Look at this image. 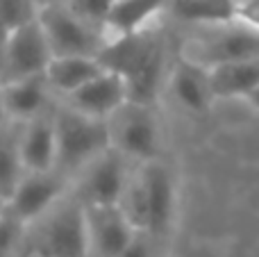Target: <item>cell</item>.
I'll return each mask as SVG.
<instances>
[{"label": "cell", "instance_id": "6da1fadb", "mask_svg": "<svg viewBox=\"0 0 259 257\" xmlns=\"http://www.w3.org/2000/svg\"><path fill=\"white\" fill-rule=\"evenodd\" d=\"M53 112L57 127V171L73 182L82 168L112 148L109 125L107 121L87 116L62 100H57Z\"/></svg>", "mask_w": 259, "mask_h": 257}, {"label": "cell", "instance_id": "7a4b0ae2", "mask_svg": "<svg viewBox=\"0 0 259 257\" xmlns=\"http://www.w3.org/2000/svg\"><path fill=\"white\" fill-rule=\"evenodd\" d=\"M34 250L41 257H89L87 205L73 189L36 221Z\"/></svg>", "mask_w": 259, "mask_h": 257}, {"label": "cell", "instance_id": "3957f363", "mask_svg": "<svg viewBox=\"0 0 259 257\" xmlns=\"http://www.w3.org/2000/svg\"><path fill=\"white\" fill-rule=\"evenodd\" d=\"M182 57L205 68L259 57V27L243 21L200 25L184 41Z\"/></svg>", "mask_w": 259, "mask_h": 257}, {"label": "cell", "instance_id": "277c9868", "mask_svg": "<svg viewBox=\"0 0 259 257\" xmlns=\"http://www.w3.org/2000/svg\"><path fill=\"white\" fill-rule=\"evenodd\" d=\"M112 148L123 153L130 162H152L159 159L161 132L155 105L127 100L118 112L107 118Z\"/></svg>", "mask_w": 259, "mask_h": 257}, {"label": "cell", "instance_id": "5b68a950", "mask_svg": "<svg viewBox=\"0 0 259 257\" xmlns=\"http://www.w3.org/2000/svg\"><path fill=\"white\" fill-rule=\"evenodd\" d=\"M39 21L44 25L55 55L100 57V53L109 41L107 32L77 16L66 3L44 5L39 12Z\"/></svg>", "mask_w": 259, "mask_h": 257}, {"label": "cell", "instance_id": "8992f818", "mask_svg": "<svg viewBox=\"0 0 259 257\" xmlns=\"http://www.w3.org/2000/svg\"><path fill=\"white\" fill-rule=\"evenodd\" d=\"M53 57V46L39 18L7 30L3 44V84L46 75Z\"/></svg>", "mask_w": 259, "mask_h": 257}, {"label": "cell", "instance_id": "52a82bcc", "mask_svg": "<svg viewBox=\"0 0 259 257\" xmlns=\"http://www.w3.org/2000/svg\"><path fill=\"white\" fill-rule=\"evenodd\" d=\"M134 164L116 148H107L75 176L73 194L84 205H121Z\"/></svg>", "mask_w": 259, "mask_h": 257}, {"label": "cell", "instance_id": "ba28073f", "mask_svg": "<svg viewBox=\"0 0 259 257\" xmlns=\"http://www.w3.org/2000/svg\"><path fill=\"white\" fill-rule=\"evenodd\" d=\"M73 182L59 171H27L5 200V209L18 217L23 223L32 226L46 212L55 207L68 191Z\"/></svg>", "mask_w": 259, "mask_h": 257}, {"label": "cell", "instance_id": "9c48e42d", "mask_svg": "<svg viewBox=\"0 0 259 257\" xmlns=\"http://www.w3.org/2000/svg\"><path fill=\"white\" fill-rule=\"evenodd\" d=\"M146 198V230L157 244H164L175 219V180L161 159L139 164Z\"/></svg>", "mask_w": 259, "mask_h": 257}, {"label": "cell", "instance_id": "30bf717a", "mask_svg": "<svg viewBox=\"0 0 259 257\" xmlns=\"http://www.w3.org/2000/svg\"><path fill=\"white\" fill-rule=\"evenodd\" d=\"M87 226L89 257H123L139 232L121 205H87Z\"/></svg>", "mask_w": 259, "mask_h": 257}, {"label": "cell", "instance_id": "8fae6325", "mask_svg": "<svg viewBox=\"0 0 259 257\" xmlns=\"http://www.w3.org/2000/svg\"><path fill=\"white\" fill-rule=\"evenodd\" d=\"M130 100L127 94V82L123 75L105 68L103 73L94 77L91 82H87L84 87L75 91V94L62 98V103L71 105L73 109L87 114V116L100 118V121H107L114 112L123 107Z\"/></svg>", "mask_w": 259, "mask_h": 257}, {"label": "cell", "instance_id": "7c38bea8", "mask_svg": "<svg viewBox=\"0 0 259 257\" xmlns=\"http://www.w3.org/2000/svg\"><path fill=\"white\" fill-rule=\"evenodd\" d=\"M168 91L180 107L196 116L209 114L214 103L219 100L211 87L209 71L184 57H180V62L168 73Z\"/></svg>", "mask_w": 259, "mask_h": 257}, {"label": "cell", "instance_id": "4fadbf2b", "mask_svg": "<svg viewBox=\"0 0 259 257\" xmlns=\"http://www.w3.org/2000/svg\"><path fill=\"white\" fill-rule=\"evenodd\" d=\"M18 148L25 171H57V127L53 109L21 123Z\"/></svg>", "mask_w": 259, "mask_h": 257}, {"label": "cell", "instance_id": "5bb4252c", "mask_svg": "<svg viewBox=\"0 0 259 257\" xmlns=\"http://www.w3.org/2000/svg\"><path fill=\"white\" fill-rule=\"evenodd\" d=\"M53 89H50L46 75L25 77L16 82H5L3 84V112L5 121L12 123H27L32 118L41 116L50 109L53 100Z\"/></svg>", "mask_w": 259, "mask_h": 257}, {"label": "cell", "instance_id": "9a60e30c", "mask_svg": "<svg viewBox=\"0 0 259 257\" xmlns=\"http://www.w3.org/2000/svg\"><path fill=\"white\" fill-rule=\"evenodd\" d=\"M103 71H105V64L100 62V57L55 55L48 71H46V80H48L53 94L57 96V100H62L66 96L75 94L80 87H84L87 82H91Z\"/></svg>", "mask_w": 259, "mask_h": 257}, {"label": "cell", "instance_id": "2e32d148", "mask_svg": "<svg viewBox=\"0 0 259 257\" xmlns=\"http://www.w3.org/2000/svg\"><path fill=\"white\" fill-rule=\"evenodd\" d=\"M207 71H209L211 87H214V94L219 100H246L259 87V57L219 64Z\"/></svg>", "mask_w": 259, "mask_h": 257}, {"label": "cell", "instance_id": "e0dca14e", "mask_svg": "<svg viewBox=\"0 0 259 257\" xmlns=\"http://www.w3.org/2000/svg\"><path fill=\"white\" fill-rule=\"evenodd\" d=\"M173 0H116L112 9V16L107 21V34H127V32L146 30L155 16L170 5Z\"/></svg>", "mask_w": 259, "mask_h": 257}, {"label": "cell", "instance_id": "ac0fdd59", "mask_svg": "<svg viewBox=\"0 0 259 257\" xmlns=\"http://www.w3.org/2000/svg\"><path fill=\"white\" fill-rule=\"evenodd\" d=\"M173 14L193 25H221L239 21L237 0H173Z\"/></svg>", "mask_w": 259, "mask_h": 257}, {"label": "cell", "instance_id": "d6986e66", "mask_svg": "<svg viewBox=\"0 0 259 257\" xmlns=\"http://www.w3.org/2000/svg\"><path fill=\"white\" fill-rule=\"evenodd\" d=\"M7 123V132L3 137V157H0V189H3V200L12 196L21 178L25 176V166L21 159V148H18V127L21 123Z\"/></svg>", "mask_w": 259, "mask_h": 257}, {"label": "cell", "instance_id": "ffe728a7", "mask_svg": "<svg viewBox=\"0 0 259 257\" xmlns=\"http://www.w3.org/2000/svg\"><path fill=\"white\" fill-rule=\"evenodd\" d=\"M39 12H41L39 0H0L5 32L39 18Z\"/></svg>", "mask_w": 259, "mask_h": 257}, {"label": "cell", "instance_id": "44dd1931", "mask_svg": "<svg viewBox=\"0 0 259 257\" xmlns=\"http://www.w3.org/2000/svg\"><path fill=\"white\" fill-rule=\"evenodd\" d=\"M77 16H82L84 21H89L91 25L100 27L107 32V21L112 16V9L116 5V0H64Z\"/></svg>", "mask_w": 259, "mask_h": 257}, {"label": "cell", "instance_id": "7402d4cb", "mask_svg": "<svg viewBox=\"0 0 259 257\" xmlns=\"http://www.w3.org/2000/svg\"><path fill=\"white\" fill-rule=\"evenodd\" d=\"M157 250H159V244H157L148 232L139 230L137 235H134L132 244H130L127 250L123 253V257H157Z\"/></svg>", "mask_w": 259, "mask_h": 257}, {"label": "cell", "instance_id": "603a6c76", "mask_svg": "<svg viewBox=\"0 0 259 257\" xmlns=\"http://www.w3.org/2000/svg\"><path fill=\"white\" fill-rule=\"evenodd\" d=\"M246 103H248V105H250V107H255V109H257V112H259V87H257V89H255V91H252V94H250V96H248V98H246Z\"/></svg>", "mask_w": 259, "mask_h": 257}, {"label": "cell", "instance_id": "cb8c5ba5", "mask_svg": "<svg viewBox=\"0 0 259 257\" xmlns=\"http://www.w3.org/2000/svg\"><path fill=\"white\" fill-rule=\"evenodd\" d=\"M53 3H64V0H39L41 7H44V5H53Z\"/></svg>", "mask_w": 259, "mask_h": 257}]
</instances>
